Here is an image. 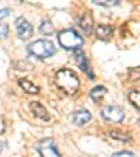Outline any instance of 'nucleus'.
Returning a JSON list of instances; mask_svg holds the SVG:
<instances>
[{"label": "nucleus", "instance_id": "nucleus-1", "mask_svg": "<svg viewBox=\"0 0 140 157\" xmlns=\"http://www.w3.org/2000/svg\"><path fill=\"white\" fill-rule=\"evenodd\" d=\"M55 84L65 94L73 95L77 93L78 87H80V78L70 69H59L55 75Z\"/></svg>", "mask_w": 140, "mask_h": 157}, {"label": "nucleus", "instance_id": "nucleus-2", "mask_svg": "<svg viewBox=\"0 0 140 157\" xmlns=\"http://www.w3.org/2000/svg\"><path fill=\"white\" fill-rule=\"evenodd\" d=\"M28 52L38 59H46L56 52V48L48 39H36L28 45Z\"/></svg>", "mask_w": 140, "mask_h": 157}, {"label": "nucleus", "instance_id": "nucleus-3", "mask_svg": "<svg viewBox=\"0 0 140 157\" xmlns=\"http://www.w3.org/2000/svg\"><path fill=\"white\" fill-rule=\"evenodd\" d=\"M58 41L60 44V46H63L65 49H78L83 45V38L73 28H69L62 31V33H59Z\"/></svg>", "mask_w": 140, "mask_h": 157}, {"label": "nucleus", "instance_id": "nucleus-4", "mask_svg": "<svg viewBox=\"0 0 140 157\" xmlns=\"http://www.w3.org/2000/svg\"><path fill=\"white\" fill-rule=\"evenodd\" d=\"M101 117L108 122H115V124H118V122L123 121L125 112H123V109H122L121 107H118V105H107L101 111Z\"/></svg>", "mask_w": 140, "mask_h": 157}, {"label": "nucleus", "instance_id": "nucleus-5", "mask_svg": "<svg viewBox=\"0 0 140 157\" xmlns=\"http://www.w3.org/2000/svg\"><path fill=\"white\" fill-rule=\"evenodd\" d=\"M38 151H39V154H41V157H62L59 154L58 149H56V143L51 137L44 139V140L38 144Z\"/></svg>", "mask_w": 140, "mask_h": 157}, {"label": "nucleus", "instance_id": "nucleus-6", "mask_svg": "<svg viewBox=\"0 0 140 157\" xmlns=\"http://www.w3.org/2000/svg\"><path fill=\"white\" fill-rule=\"evenodd\" d=\"M14 24H16V29H17V34H18L20 38L24 39V41L31 38V35H32V33H34L32 25H31L24 17H18Z\"/></svg>", "mask_w": 140, "mask_h": 157}, {"label": "nucleus", "instance_id": "nucleus-7", "mask_svg": "<svg viewBox=\"0 0 140 157\" xmlns=\"http://www.w3.org/2000/svg\"><path fill=\"white\" fill-rule=\"evenodd\" d=\"M76 60H77L78 67L81 69L88 77L94 78V75H93L91 69H90V65H88V60H87V58H85V53L83 52V51H77V52H76Z\"/></svg>", "mask_w": 140, "mask_h": 157}, {"label": "nucleus", "instance_id": "nucleus-8", "mask_svg": "<svg viewBox=\"0 0 140 157\" xmlns=\"http://www.w3.org/2000/svg\"><path fill=\"white\" fill-rule=\"evenodd\" d=\"M90 119H91V114L87 109H78V111H76L73 114V122L77 126H84Z\"/></svg>", "mask_w": 140, "mask_h": 157}, {"label": "nucleus", "instance_id": "nucleus-9", "mask_svg": "<svg viewBox=\"0 0 140 157\" xmlns=\"http://www.w3.org/2000/svg\"><path fill=\"white\" fill-rule=\"evenodd\" d=\"M78 23H80V28L83 29V33H84L85 35H90V34L93 33V17L88 11H85V13L80 17V21H78Z\"/></svg>", "mask_w": 140, "mask_h": 157}, {"label": "nucleus", "instance_id": "nucleus-10", "mask_svg": "<svg viewBox=\"0 0 140 157\" xmlns=\"http://www.w3.org/2000/svg\"><path fill=\"white\" fill-rule=\"evenodd\" d=\"M29 108H31V111H32V114L35 117L41 118V119H49V114L46 111V108L39 101H32L29 104Z\"/></svg>", "mask_w": 140, "mask_h": 157}, {"label": "nucleus", "instance_id": "nucleus-11", "mask_svg": "<svg viewBox=\"0 0 140 157\" xmlns=\"http://www.w3.org/2000/svg\"><path fill=\"white\" fill-rule=\"evenodd\" d=\"M114 33V28L108 24H100V25L95 28V34L100 39H108Z\"/></svg>", "mask_w": 140, "mask_h": 157}, {"label": "nucleus", "instance_id": "nucleus-12", "mask_svg": "<svg viewBox=\"0 0 140 157\" xmlns=\"http://www.w3.org/2000/svg\"><path fill=\"white\" fill-rule=\"evenodd\" d=\"M18 84H20V87L23 88L24 91L29 93V94H38L39 93V87L36 84H34L32 82H29L28 78H20Z\"/></svg>", "mask_w": 140, "mask_h": 157}, {"label": "nucleus", "instance_id": "nucleus-13", "mask_svg": "<svg viewBox=\"0 0 140 157\" xmlns=\"http://www.w3.org/2000/svg\"><path fill=\"white\" fill-rule=\"evenodd\" d=\"M105 94H107V88L104 86H95L91 91H90V97H91V100L94 102H100L104 98Z\"/></svg>", "mask_w": 140, "mask_h": 157}, {"label": "nucleus", "instance_id": "nucleus-14", "mask_svg": "<svg viewBox=\"0 0 140 157\" xmlns=\"http://www.w3.org/2000/svg\"><path fill=\"white\" fill-rule=\"evenodd\" d=\"M53 31H55V28H53L51 21H42L41 25H39V33L42 35H52Z\"/></svg>", "mask_w": 140, "mask_h": 157}, {"label": "nucleus", "instance_id": "nucleus-15", "mask_svg": "<svg viewBox=\"0 0 140 157\" xmlns=\"http://www.w3.org/2000/svg\"><path fill=\"white\" fill-rule=\"evenodd\" d=\"M129 101L137 108L140 109V90H132L129 93Z\"/></svg>", "mask_w": 140, "mask_h": 157}, {"label": "nucleus", "instance_id": "nucleus-16", "mask_svg": "<svg viewBox=\"0 0 140 157\" xmlns=\"http://www.w3.org/2000/svg\"><path fill=\"white\" fill-rule=\"evenodd\" d=\"M108 135H109L111 137H114V139H118V140H123V142H129V140H131V137L127 136V135L121 133V132H118V131L108 132Z\"/></svg>", "mask_w": 140, "mask_h": 157}, {"label": "nucleus", "instance_id": "nucleus-17", "mask_svg": "<svg viewBox=\"0 0 140 157\" xmlns=\"http://www.w3.org/2000/svg\"><path fill=\"white\" fill-rule=\"evenodd\" d=\"M95 4H101V6H116L119 4V0H93Z\"/></svg>", "mask_w": 140, "mask_h": 157}, {"label": "nucleus", "instance_id": "nucleus-18", "mask_svg": "<svg viewBox=\"0 0 140 157\" xmlns=\"http://www.w3.org/2000/svg\"><path fill=\"white\" fill-rule=\"evenodd\" d=\"M129 78H131V80H134V82H136V80H140V66L129 70Z\"/></svg>", "mask_w": 140, "mask_h": 157}, {"label": "nucleus", "instance_id": "nucleus-19", "mask_svg": "<svg viewBox=\"0 0 140 157\" xmlns=\"http://www.w3.org/2000/svg\"><path fill=\"white\" fill-rule=\"evenodd\" d=\"M9 35V27L6 24H0V39L7 38Z\"/></svg>", "mask_w": 140, "mask_h": 157}, {"label": "nucleus", "instance_id": "nucleus-20", "mask_svg": "<svg viewBox=\"0 0 140 157\" xmlns=\"http://www.w3.org/2000/svg\"><path fill=\"white\" fill-rule=\"evenodd\" d=\"M112 157H134V154L132 151H119V153H115Z\"/></svg>", "mask_w": 140, "mask_h": 157}, {"label": "nucleus", "instance_id": "nucleus-21", "mask_svg": "<svg viewBox=\"0 0 140 157\" xmlns=\"http://www.w3.org/2000/svg\"><path fill=\"white\" fill-rule=\"evenodd\" d=\"M10 13H11V10H10V9H2V10H0V20L6 18Z\"/></svg>", "mask_w": 140, "mask_h": 157}, {"label": "nucleus", "instance_id": "nucleus-22", "mask_svg": "<svg viewBox=\"0 0 140 157\" xmlns=\"http://www.w3.org/2000/svg\"><path fill=\"white\" fill-rule=\"evenodd\" d=\"M4 131V121H3V118H0V133Z\"/></svg>", "mask_w": 140, "mask_h": 157}, {"label": "nucleus", "instance_id": "nucleus-23", "mask_svg": "<svg viewBox=\"0 0 140 157\" xmlns=\"http://www.w3.org/2000/svg\"><path fill=\"white\" fill-rule=\"evenodd\" d=\"M2 151H3V143L0 142V153H2Z\"/></svg>", "mask_w": 140, "mask_h": 157}]
</instances>
